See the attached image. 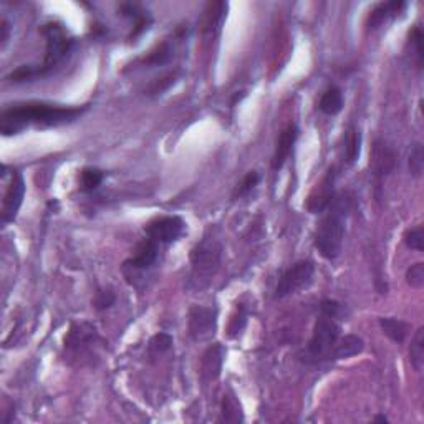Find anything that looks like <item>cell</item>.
Returning <instances> with one entry per match:
<instances>
[{
    "label": "cell",
    "instance_id": "7",
    "mask_svg": "<svg viewBox=\"0 0 424 424\" xmlns=\"http://www.w3.org/2000/svg\"><path fill=\"white\" fill-rule=\"evenodd\" d=\"M315 277V264L312 260H298L282 273L275 289V298H285L300 290L308 289Z\"/></svg>",
    "mask_w": 424,
    "mask_h": 424
},
{
    "label": "cell",
    "instance_id": "26",
    "mask_svg": "<svg viewBox=\"0 0 424 424\" xmlns=\"http://www.w3.org/2000/svg\"><path fill=\"white\" fill-rule=\"evenodd\" d=\"M406 282H408L409 287L413 289H423L424 287V264L418 262L413 264L411 267L406 271Z\"/></svg>",
    "mask_w": 424,
    "mask_h": 424
},
{
    "label": "cell",
    "instance_id": "27",
    "mask_svg": "<svg viewBox=\"0 0 424 424\" xmlns=\"http://www.w3.org/2000/svg\"><path fill=\"white\" fill-rule=\"evenodd\" d=\"M115 302H117V295H115L113 290L103 289L96 292V297L95 300H93V307H95L98 312H103V310H108V308L113 307Z\"/></svg>",
    "mask_w": 424,
    "mask_h": 424
},
{
    "label": "cell",
    "instance_id": "15",
    "mask_svg": "<svg viewBox=\"0 0 424 424\" xmlns=\"http://www.w3.org/2000/svg\"><path fill=\"white\" fill-rule=\"evenodd\" d=\"M406 8V2L402 0H393V2H381L378 6L371 8V12L368 14L366 19V27L368 30H378L381 25L387 24L388 20L396 19Z\"/></svg>",
    "mask_w": 424,
    "mask_h": 424
},
{
    "label": "cell",
    "instance_id": "21",
    "mask_svg": "<svg viewBox=\"0 0 424 424\" xmlns=\"http://www.w3.org/2000/svg\"><path fill=\"white\" fill-rule=\"evenodd\" d=\"M409 359L411 365L416 371H421L424 366V328L419 327L414 332L413 340H411L409 346Z\"/></svg>",
    "mask_w": 424,
    "mask_h": 424
},
{
    "label": "cell",
    "instance_id": "34",
    "mask_svg": "<svg viewBox=\"0 0 424 424\" xmlns=\"http://www.w3.org/2000/svg\"><path fill=\"white\" fill-rule=\"evenodd\" d=\"M373 421H376V423H384V424H387V423H388V418L384 416V414H378V416H375Z\"/></svg>",
    "mask_w": 424,
    "mask_h": 424
},
{
    "label": "cell",
    "instance_id": "14",
    "mask_svg": "<svg viewBox=\"0 0 424 424\" xmlns=\"http://www.w3.org/2000/svg\"><path fill=\"white\" fill-rule=\"evenodd\" d=\"M298 135H300V130L297 125H289L284 131L280 133V136H278V139H277L275 153H273V158H272L273 171H278L284 168L287 160H289L290 154H292V149L295 146V143H297Z\"/></svg>",
    "mask_w": 424,
    "mask_h": 424
},
{
    "label": "cell",
    "instance_id": "5",
    "mask_svg": "<svg viewBox=\"0 0 424 424\" xmlns=\"http://www.w3.org/2000/svg\"><path fill=\"white\" fill-rule=\"evenodd\" d=\"M160 252L161 244H158L149 237H144L143 241L136 246L133 257L123 262L121 272L128 284L138 287L139 282H143L148 273L156 267L158 260H160Z\"/></svg>",
    "mask_w": 424,
    "mask_h": 424
},
{
    "label": "cell",
    "instance_id": "32",
    "mask_svg": "<svg viewBox=\"0 0 424 424\" xmlns=\"http://www.w3.org/2000/svg\"><path fill=\"white\" fill-rule=\"evenodd\" d=\"M247 323V312L244 310V307H239V315L235 316L234 322H232V327H230V337H235L237 333H241L244 327H246Z\"/></svg>",
    "mask_w": 424,
    "mask_h": 424
},
{
    "label": "cell",
    "instance_id": "13",
    "mask_svg": "<svg viewBox=\"0 0 424 424\" xmlns=\"http://www.w3.org/2000/svg\"><path fill=\"white\" fill-rule=\"evenodd\" d=\"M98 340L96 330L88 323L74 325L70 333L65 337V348L74 351V353H85L87 350H92L95 341Z\"/></svg>",
    "mask_w": 424,
    "mask_h": 424
},
{
    "label": "cell",
    "instance_id": "16",
    "mask_svg": "<svg viewBox=\"0 0 424 424\" xmlns=\"http://www.w3.org/2000/svg\"><path fill=\"white\" fill-rule=\"evenodd\" d=\"M365 350V341L358 335H345L344 338H338L337 345L333 346L330 359H346L351 357H357Z\"/></svg>",
    "mask_w": 424,
    "mask_h": 424
},
{
    "label": "cell",
    "instance_id": "19",
    "mask_svg": "<svg viewBox=\"0 0 424 424\" xmlns=\"http://www.w3.org/2000/svg\"><path fill=\"white\" fill-rule=\"evenodd\" d=\"M344 93L338 87H330L319 101V110L328 117H335L344 110Z\"/></svg>",
    "mask_w": 424,
    "mask_h": 424
},
{
    "label": "cell",
    "instance_id": "30",
    "mask_svg": "<svg viewBox=\"0 0 424 424\" xmlns=\"http://www.w3.org/2000/svg\"><path fill=\"white\" fill-rule=\"evenodd\" d=\"M423 226H416L413 227V229L406 230L405 234V244L406 247L411 251H418L421 252L423 251Z\"/></svg>",
    "mask_w": 424,
    "mask_h": 424
},
{
    "label": "cell",
    "instance_id": "31",
    "mask_svg": "<svg viewBox=\"0 0 424 424\" xmlns=\"http://www.w3.org/2000/svg\"><path fill=\"white\" fill-rule=\"evenodd\" d=\"M409 44L414 49L416 55V65L418 68L423 67V32L419 27H414L413 32L409 33Z\"/></svg>",
    "mask_w": 424,
    "mask_h": 424
},
{
    "label": "cell",
    "instance_id": "28",
    "mask_svg": "<svg viewBox=\"0 0 424 424\" xmlns=\"http://www.w3.org/2000/svg\"><path fill=\"white\" fill-rule=\"evenodd\" d=\"M171 345H173V337L168 335V333H158L149 340V351L153 355H161L168 351Z\"/></svg>",
    "mask_w": 424,
    "mask_h": 424
},
{
    "label": "cell",
    "instance_id": "2",
    "mask_svg": "<svg viewBox=\"0 0 424 424\" xmlns=\"http://www.w3.org/2000/svg\"><path fill=\"white\" fill-rule=\"evenodd\" d=\"M350 204L348 194H335L332 203L322 212V219L319 221L315 229L314 246L323 259L335 260L341 254Z\"/></svg>",
    "mask_w": 424,
    "mask_h": 424
},
{
    "label": "cell",
    "instance_id": "24",
    "mask_svg": "<svg viewBox=\"0 0 424 424\" xmlns=\"http://www.w3.org/2000/svg\"><path fill=\"white\" fill-rule=\"evenodd\" d=\"M222 419L227 423H237L244 419L241 405H239V401L234 396H224V401H222Z\"/></svg>",
    "mask_w": 424,
    "mask_h": 424
},
{
    "label": "cell",
    "instance_id": "12",
    "mask_svg": "<svg viewBox=\"0 0 424 424\" xmlns=\"http://www.w3.org/2000/svg\"><path fill=\"white\" fill-rule=\"evenodd\" d=\"M335 181H337V169L332 168L323 178V181L319 184V187L312 192L308 198L307 209L312 214H322L327 205L332 203L333 196H335Z\"/></svg>",
    "mask_w": 424,
    "mask_h": 424
},
{
    "label": "cell",
    "instance_id": "1",
    "mask_svg": "<svg viewBox=\"0 0 424 424\" xmlns=\"http://www.w3.org/2000/svg\"><path fill=\"white\" fill-rule=\"evenodd\" d=\"M88 106H62L50 103H19L2 111L0 131L6 136L19 135L28 126H60L75 121Z\"/></svg>",
    "mask_w": 424,
    "mask_h": 424
},
{
    "label": "cell",
    "instance_id": "3",
    "mask_svg": "<svg viewBox=\"0 0 424 424\" xmlns=\"http://www.w3.org/2000/svg\"><path fill=\"white\" fill-rule=\"evenodd\" d=\"M222 244L216 234L207 232L201 242L191 251V273L187 280V289L201 292L216 277L221 269Z\"/></svg>",
    "mask_w": 424,
    "mask_h": 424
},
{
    "label": "cell",
    "instance_id": "9",
    "mask_svg": "<svg viewBox=\"0 0 424 424\" xmlns=\"http://www.w3.org/2000/svg\"><path fill=\"white\" fill-rule=\"evenodd\" d=\"M184 230H186V224H184V221L179 216L158 217V219L149 221L144 226L146 237L153 239V241L161 244V246H168V244L176 242L184 234Z\"/></svg>",
    "mask_w": 424,
    "mask_h": 424
},
{
    "label": "cell",
    "instance_id": "8",
    "mask_svg": "<svg viewBox=\"0 0 424 424\" xmlns=\"http://www.w3.org/2000/svg\"><path fill=\"white\" fill-rule=\"evenodd\" d=\"M187 327H189V335L194 341L211 340L217 330V308L203 305L191 307Z\"/></svg>",
    "mask_w": 424,
    "mask_h": 424
},
{
    "label": "cell",
    "instance_id": "23",
    "mask_svg": "<svg viewBox=\"0 0 424 424\" xmlns=\"http://www.w3.org/2000/svg\"><path fill=\"white\" fill-rule=\"evenodd\" d=\"M105 179V173L98 168H85L80 173V189L83 192L95 191Z\"/></svg>",
    "mask_w": 424,
    "mask_h": 424
},
{
    "label": "cell",
    "instance_id": "20",
    "mask_svg": "<svg viewBox=\"0 0 424 424\" xmlns=\"http://www.w3.org/2000/svg\"><path fill=\"white\" fill-rule=\"evenodd\" d=\"M359 153H362V133L357 126H350L345 133L344 144V158L346 164H355L358 161Z\"/></svg>",
    "mask_w": 424,
    "mask_h": 424
},
{
    "label": "cell",
    "instance_id": "33",
    "mask_svg": "<svg viewBox=\"0 0 424 424\" xmlns=\"http://www.w3.org/2000/svg\"><path fill=\"white\" fill-rule=\"evenodd\" d=\"M0 30H2V42L6 44L7 37H8V24L6 22V20L2 22V27H0Z\"/></svg>",
    "mask_w": 424,
    "mask_h": 424
},
{
    "label": "cell",
    "instance_id": "6",
    "mask_svg": "<svg viewBox=\"0 0 424 424\" xmlns=\"http://www.w3.org/2000/svg\"><path fill=\"white\" fill-rule=\"evenodd\" d=\"M341 337V327L337 320L330 319L320 314L316 319L314 333H312L310 341L307 345L305 357L307 362H322V359H330L333 346L337 345L338 338Z\"/></svg>",
    "mask_w": 424,
    "mask_h": 424
},
{
    "label": "cell",
    "instance_id": "29",
    "mask_svg": "<svg viewBox=\"0 0 424 424\" xmlns=\"http://www.w3.org/2000/svg\"><path fill=\"white\" fill-rule=\"evenodd\" d=\"M259 181H260V174L257 173V171H249V173L246 174V178L242 179V183L237 186V189H235L234 198H242V196L249 194L257 184H259Z\"/></svg>",
    "mask_w": 424,
    "mask_h": 424
},
{
    "label": "cell",
    "instance_id": "25",
    "mask_svg": "<svg viewBox=\"0 0 424 424\" xmlns=\"http://www.w3.org/2000/svg\"><path fill=\"white\" fill-rule=\"evenodd\" d=\"M409 171L414 178H421L423 169H424V153H423V144L416 143L411 146L409 153Z\"/></svg>",
    "mask_w": 424,
    "mask_h": 424
},
{
    "label": "cell",
    "instance_id": "11",
    "mask_svg": "<svg viewBox=\"0 0 424 424\" xmlns=\"http://www.w3.org/2000/svg\"><path fill=\"white\" fill-rule=\"evenodd\" d=\"M396 153L395 149L384 143L383 139H376L370 153V169L376 179H383L384 176L393 173L396 168Z\"/></svg>",
    "mask_w": 424,
    "mask_h": 424
},
{
    "label": "cell",
    "instance_id": "10",
    "mask_svg": "<svg viewBox=\"0 0 424 424\" xmlns=\"http://www.w3.org/2000/svg\"><path fill=\"white\" fill-rule=\"evenodd\" d=\"M24 198H25L24 176L20 173H14V176H12V181L8 184L6 196H3L2 212H0V217H2L3 224H8V222L15 219L20 207H22Z\"/></svg>",
    "mask_w": 424,
    "mask_h": 424
},
{
    "label": "cell",
    "instance_id": "22",
    "mask_svg": "<svg viewBox=\"0 0 424 424\" xmlns=\"http://www.w3.org/2000/svg\"><path fill=\"white\" fill-rule=\"evenodd\" d=\"M320 314L330 316V319L333 320H346L350 315V310L348 307L344 305L341 302H338V300L325 298L320 302Z\"/></svg>",
    "mask_w": 424,
    "mask_h": 424
},
{
    "label": "cell",
    "instance_id": "18",
    "mask_svg": "<svg viewBox=\"0 0 424 424\" xmlns=\"http://www.w3.org/2000/svg\"><path fill=\"white\" fill-rule=\"evenodd\" d=\"M380 327L383 330L384 335L391 341H395V344H402L406 337H408L409 325L400 319H395V316H381Z\"/></svg>",
    "mask_w": 424,
    "mask_h": 424
},
{
    "label": "cell",
    "instance_id": "17",
    "mask_svg": "<svg viewBox=\"0 0 424 424\" xmlns=\"http://www.w3.org/2000/svg\"><path fill=\"white\" fill-rule=\"evenodd\" d=\"M224 346L216 344L209 346L203 357V376L205 380H216L221 375L222 359H224Z\"/></svg>",
    "mask_w": 424,
    "mask_h": 424
},
{
    "label": "cell",
    "instance_id": "4",
    "mask_svg": "<svg viewBox=\"0 0 424 424\" xmlns=\"http://www.w3.org/2000/svg\"><path fill=\"white\" fill-rule=\"evenodd\" d=\"M40 33L46 40L45 58L42 67H38V76L49 74L68 57L75 45V38L70 37L65 27L58 22H49L40 28Z\"/></svg>",
    "mask_w": 424,
    "mask_h": 424
}]
</instances>
